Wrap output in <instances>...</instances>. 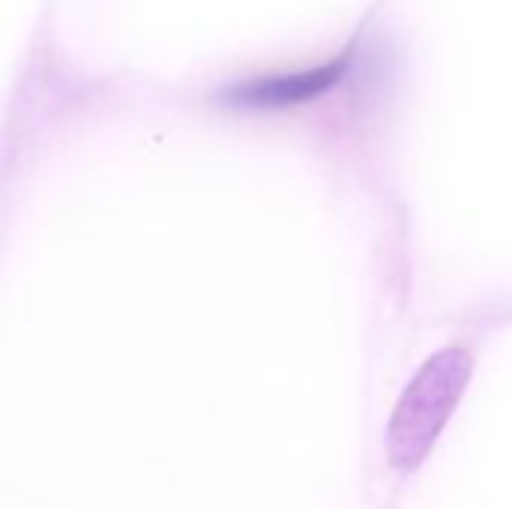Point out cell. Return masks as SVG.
I'll list each match as a JSON object with an SVG mask.
<instances>
[{"label":"cell","instance_id":"7a4b0ae2","mask_svg":"<svg viewBox=\"0 0 512 509\" xmlns=\"http://www.w3.org/2000/svg\"><path fill=\"white\" fill-rule=\"evenodd\" d=\"M354 66V45L345 51L303 69L291 72H270L258 78H246L237 84H228L219 93V102L240 111H288L300 108L306 102H315L327 93H333Z\"/></svg>","mask_w":512,"mask_h":509},{"label":"cell","instance_id":"6da1fadb","mask_svg":"<svg viewBox=\"0 0 512 509\" xmlns=\"http://www.w3.org/2000/svg\"><path fill=\"white\" fill-rule=\"evenodd\" d=\"M471 372L474 360L462 348H444L420 366L387 426V456L393 468L414 471L429 459L468 390Z\"/></svg>","mask_w":512,"mask_h":509}]
</instances>
